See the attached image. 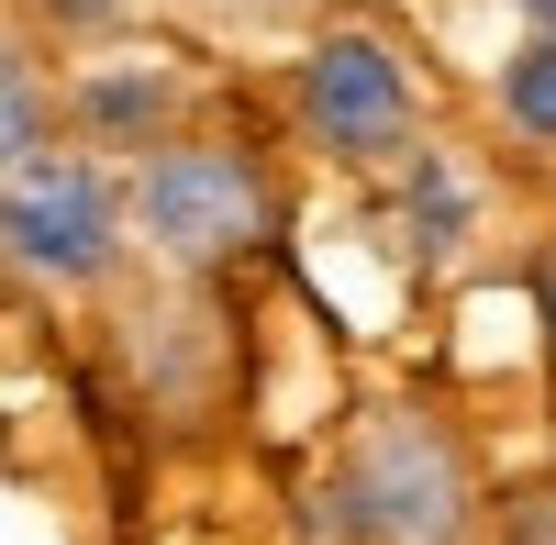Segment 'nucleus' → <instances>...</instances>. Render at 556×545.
Masks as SVG:
<instances>
[{
	"label": "nucleus",
	"mask_w": 556,
	"mask_h": 545,
	"mask_svg": "<svg viewBox=\"0 0 556 545\" xmlns=\"http://www.w3.org/2000/svg\"><path fill=\"white\" fill-rule=\"evenodd\" d=\"M134 235H146L167 267H235L278 235V178L245 145H212V134H167L134 167Z\"/></svg>",
	"instance_id": "f257e3e1"
},
{
	"label": "nucleus",
	"mask_w": 556,
	"mask_h": 545,
	"mask_svg": "<svg viewBox=\"0 0 556 545\" xmlns=\"http://www.w3.org/2000/svg\"><path fill=\"white\" fill-rule=\"evenodd\" d=\"M123 235H134V201L101 156L78 145H45L23 167H0V256L45 290H89L123 267Z\"/></svg>",
	"instance_id": "f03ea898"
},
{
	"label": "nucleus",
	"mask_w": 556,
	"mask_h": 545,
	"mask_svg": "<svg viewBox=\"0 0 556 545\" xmlns=\"http://www.w3.org/2000/svg\"><path fill=\"white\" fill-rule=\"evenodd\" d=\"M301 123H312V145L345 156V167H401L412 134H424V89H412L401 45L379 23L345 12L334 34H312V56H301Z\"/></svg>",
	"instance_id": "7ed1b4c3"
},
{
	"label": "nucleus",
	"mask_w": 556,
	"mask_h": 545,
	"mask_svg": "<svg viewBox=\"0 0 556 545\" xmlns=\"http://www.w3.org/2000/svg\"><path fill=\"white\" fill-rule=\"evenodd\" d=\"M345 512H356L367 545H468L479 490H468L456 434L424 423V413L367 423V434H356V457H345Z\"/></svg>",
	"instance_id": "20e7f679"
},
{
	"label": "nucleus",
	"mask_w": 556,
	"mask_h": 545,
	"mask_svg": "<svg viewBox=\"0 0 556 545\" xmlns=\"http://www.w3.org/2000/svg\"><path fill=\"white\" fill-rule=\"evenodd\" d=\"M56 112L78 123V145H167L178 134V78H156L146 56H112L78 89H56Z\"/></svg>",
	"instance_id": "39448f33"
},
{
	"label": "nucleus",
	"mask_w": 556,
	"mask_h": 545,
	"mask_svg": "<svg viewBox=\"0 0 556 545\" xmlns=\"http://www.w3.org/2000/svg\"><path fill=\"white\" fill-rule=\"evenodd\" d=\"M401 223H412V256H456V245H468L479 190L456 178V156H434V145L401 156Z\"/></svg>",
	"instance_id": "423d86ee"
},
{
	"label": "nucleus",
	"mask_w": 556,
	"mask_h": 545,
	"mask_svg": "<svg viewBox=\"0 0 556 545\" xmlns=\"http://www.w3.org/2000/svg\"><path fill=\"white\" fill-rule=\"evenodd\" d=\"M56 123H67V112H56V78H45L23 45H0V167H23V156H45V145H67Z\"/></svg>",
	"instance_id": "0eeeda50"
},
{
	"label": "nucleus",
	"mask_w": 556,
	"mask_h": 545,
	"mask_svg": "<svg viewBox=\"0 0 556 545\" xmlns=\"http://www.w3.org/2000/svg\"><path fill=\"white\" fill-rule=\"evenodd\" d=\"M501 123L523 145H556V34H523L513 67H501Z\"/></svg>",
	"instance_id": "6e6552de"
},
{
	"label": "nucleus",
	"mask_w": 556,
	"mask_h": 545,
	"mask_svg": "<svg viewBox=\"0 0 556 545\" xmlns=\"http://www.w3.org/2000/svg\"><path fill=\"white\" fill-rule=\"evenodd\" d=\"M34 12L56 23V34H112V23L134 12V0H34Z\"/></svg>",
	"instance_id": "1a4fd4ad"
},
{
	"label": "nucleus",
	"mask_w": 556,
	"mask_h": 545,
	"mask_svg": "<svg viewBox=\"0 0 556 545\" xmlns=\"http://www.w3.org/2000/svg\"><path fill=\"white\" fill-rule=\"evenodd\" d=\"M534 324H545V368H556V245L534 256Z\"/></svg>",
	"instance_id": "9d476101"
},
{
	"label": "nucleus",
	"mask_w": 556,
	"mask_h": 545,
	"mask_svg": "<svg viewBox=\"0 0 556 545\" xmlns=\"http://www.w3.org/2000/svg\"><path fill=\"white\" fill-rule=\"evenodd\" d=\"M513 12H523V23H534V34H556V0H513Z\"/></svg>",
	"instance_id": "9b49d317"
},
{
	"label": "nucleus",
	"mask_w": 556,
	"mask_h": 545,
	"mask_svg": "<svg viewBox=\"0 0 556 545\" xmlns=\"http://www.w3.org/2000/svg\"><path fill=\"white\" fill-rule=\"evenodd\" d=\"M334 12H356V23H367V12H390V0H334Z\"/></svg>",
	"instance_id": "f8f14e48"
}]
</instances>
